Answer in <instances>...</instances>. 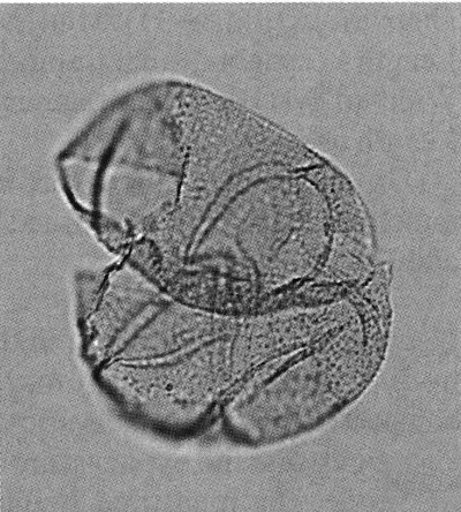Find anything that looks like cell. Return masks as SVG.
Returning a JSON list of instances; mask_svg holds the SVG:
<instances>
[{"instance_id": "obj_1", "label": "cell", "mask_w": 461, "mask_h": 512, "mask_svg": "<svg viewBox=\"0 0 461 512\" xmlns=\"http://www.w3.org/2000/svg\"><path fill=\"white\" fill-rule=\"evenodd\" d=\"M74 318L98 390L163 440L200 434L261 368L258 315L184 303L123 259L75 274Z\"/></svg>"}]
</instances>
